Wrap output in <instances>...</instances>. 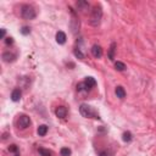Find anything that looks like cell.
<instances>
[{
    "instance_id": "cell-11",
    "label": "cell",
    "mask_w": 156,
    "mask_h": 156,
    "mask_svg": "<svg viewBox=\"0 0 156 156\" xmlns=\"http://www.w3.org/2000/svg\"><path fill=\"white\" fill-rule=\"evenodd\" d=\"M15 59H16V55L10 53V51H6L3 54V60L5 62H12V61H15Z\"/></svg>"
},
{
    "instance_id": "cell-20",
    "label": "cell",
    "mask_w": 156,
    "mask_h": 156,
    "mask_svg": "<svg viewBox=\"0 0 156 156\" xmlns=\"http://www.w3.org/2000/svg\"><path fill=\"white\" fill-rule=\"evenodd\" d=\"M122 139H123L124 141H131V140H132V134H131L129 132H124Z\"/></svg>"
},
{
    "instance_id": "cell-24",
    "label": "cell",
    "mask_w": 156,
    "mask_h": 156,
    "mask_svg": "<svg viewBox=\"0 0 156 156\" xmlns=\"http://www.w3.org/2000/svg\"><path fill=\"white\" fill-rule=\"evenodd\" d=\"M5 37V29H2V38Z\"/></svg>"
},
{
    "instance_id": "cell-6",
    "label": "cell",
    "mask_w": 156,
    "mask_h": 156,
    "mask_svg": "<svg viewBox=\"0 0 156 156\" xmlns=\"http://www.w3.org/2000/svg\"><path fill=\"white\" fill-rule=\"evenodd\" d=\"M67 114H68V111H67V109H66L65 106H59V107H56V110H55V115H56L59 118H65V117L67 116Z\"/></svg>"
},
{
    "instance_id": "cell-25",
    "label": "cell",
    "mask_w": 156,
    "mask_h": 156,
    "mask_svg": "<svg viewBox=\"0 0 156 156\" xmlns=\"http://www.w3.org/2000/svg\"><path fill=\"white\" fill-rule=\"evenodd\" d=\"M100 156H109V154H106V152H101V154H100Z\"/></svg>"
},
{
    "instance_id": "cell-4",
    "label": "cell",
    "mask_w": 156,
    "mask_h": 156,
    "mask_svg": "<svg viewBox=\"0 0 156 156\" xmlns=\"http://www.w3.org/2000/svg\"><path fill=\"white\" fill-rule=\"evenodd\" d=\"M31 118L27 115H20L16 120V126L19 129H27L31 126Z\"/></svg>"
},
{
    "instance_id": "cell-5",
    "label": "cell",
    "mask_w": 156,
    "mask_h": 156,
    "mask_svg": "<svg viewBox=\"0 0 156 156\" xmlns=\"http://www.w3.org/2000/svg\"><path fill=\"white\" fill-rule=\"evenodd\" d=\"M76 6H77V10H78V11H81V12H83V14H87V12L89 11V9H90L89 3L86 2V0H80V2H77Z\"/></svg>"
},
{
    "instance_id": "cell-23",
    "label": "cell",
    "mask_w": 156,
    "mask_h": 156,
    "mask_svg": "<svg viewBox=\"0 0 156 156\" xmlns=\"http://www.w3.org/2000/svg\"><path fill=\"white\" fill-rule=\"evenodd\" d=\"M12 43H14V39H12L11 37L6 38V44H8V45H10V44H12Z\"/></svg>"
},
{
    "instance_id": "cell-22",
    "label": "cell",
    "mask_w": 156,
    "mask_h": 156,
    "mask_svg": "<svg viewBox=\"0 0 156 156\" xmlns=\"http://www.w3.org/2000/svg\"><path fill=\"white\" fill-rule=\"evenodd\" d=\"M9 150H10L11 152H15V154H16V152H19V149H17V146H16V145H11V146L9 148Z\"/></svg>"
},
{
    "instance_id": "cell-19",
    "label": "cell",
    "mask_w": 156,
    "mask_h": 156,
    "mask_svg": "<svg viewBox=\"0 0 156 156\" xmlns=\"http://www.w3.org/2000/svg\"><path fill=\"white\" fill-rule=\"evenodd\" d=\"M61 156H71V149L68 148H62L61 151H60Z\"/></svg>"
},
{
    "instance_id": "cell-12",
    "label": "cell",
    "mask_w": 156,
    "mask_h": 156,
    "mask_svg": "<svg viewBox=\"0 0 156 156\" xmlns=\"http://www.w3.org/2000/svg\"><path fill=\"white\" fill-rule=\"evenodd\" d=\"M84 83L87 84V87H88L90 90H92V89H93V88L97 86V81L94 80L93 77H87L86 80H84Z\"/></svg>"
},
{
    "instance_id": "cell-16",
    "label": "cell",
    "mask_w": 156,
    "mask_h": 156,
    "mask_svg": "<svg viewBox=\"0 0 156 156\" xmlns=\"http://www.w3.org/2000/svg\"><path fill=\"white\" fill-rule=\"evenodd\" d=\"M115 68H116L117 71H124L127 67H126V65H124L123 62H121V61H116V62H115Z\"/></svg>"
},
{
    "instance_id": "cell-17",
    "label": "cell",
    "mask_w": 156,
    "mask_h": 156,
    "mask_svg": "<svg viewBox=\"0 0 156 156\" xmlns=\"http://www.w3.org/2000/svg\"><path fill=\"white\" fill-rule=\"evenodd\" d=\"M73 53H74L76 57H78V59H81V60H84V57H86V56H84V54H83V53L81 51V49H80V48H77V49H74V51H73Z\"/></svg>"
},
{
    "instance_id": "cell-14",
    "label": "cell",
    "mask_w": 156,
    "mask_h": 156,
    "mask_svg": "<svg viewBox=\"0 0 156 156\" xmlns=\"http://www.w3.org/2000/svg\"><path fill=\"white\" fill-rule=\"evenodd\" d=\"M37 133H38V135H39V137H44V135H46V133H48V126H45V124L39 126V127H38Z\"/></svg>"
},
{
    "instance_id": "cell-18",
    "label": "cell",
    "mask_w": 156,
    "mask_h": 156,
    "mask_svg": "<svg viewBox=\"0 0 156 156\" xmlns=\"http://www.w3.org/2000/svg\"><path fill=\"white\" fill-rule=\"evenodd\" d=\"M115 48H116V44L112 43L111 46H110V53H109V59L110 60H114L115 59Z\"/></svg>"
},
{
    "instance_id": "cell-2",
    "label": "cell",
    "mask_w": 156,
    "mask_h": 156,
    "mask_svg": "<svg viewBox=\"0 0 156 156\" xmlns=\"http://www.w3.org/2000/svg\"><path fill=\"white\" fill-rule=\"evenodd\" d=\"M80 112H81V115H82L83 117H86V118H95V120H99V118H100L99 114H98L92 106H89V105H87V104H82V105L80 106Z\"/></svg>"
},
{
    "instance_id": "cell-21",
    "label": "cell",
    "mask_w": 156,
    "mask_h": 156,
    "mask_svg": "<svg viewBox=\"0 0 156 156\" xmlns=\"http://www.w3.org/2000/svg\"><path fill=\"white\" fill-rule=\"evenodd\" d=\"M21 33H22V34H25V36H27V34H29V33H31V29H29L28 27H23V28L21 29Z\"/></svg>"
},
{
    "instance_id": "cell-13",
    "label": "cell",
    "mask_w": 156,
    "mask_h": 156,
    "mask_svg": "<svg viewBox=\"0 0 156 156\" xmlns=\"http://www.w3.org/2000/svg\"><path fill=\"white\" fill-rule=\"evenodd\" d=\"M115 93H116L117 98H120V99H124V98H126V90H124V88H123V87H121V86L116 87Z\"/></svg>"
},
{
    "instance_id": "cell-7",
    "label": "cell",
    "mask_w": 156,
    "mask_h": 156,
    "mask_svg": "<svg viewBox=\"0 0 156 156\" xmlns=\"http://www.w3.org/2000/svg\"><path fill=\"white\" fill-rule=\"evenodd\" d=\"M92 54H93V56L94 57H97V59H100L101 56H103V49H101V46L100 45H93L92 46Z\"/></svg>"
},
{
    "instance_id": "cell-9",
    "label": "cell",
    "mask_w": 156,
    "mask_h": 156,
    "mask_svg": "<svg viewBox=\"0 0 156 156\" xmlns=\"http://www.w3.org/2000/svg\"><path fill=\"white\" fill-rule=\"evenodd\" d=\"M21 97H22V92L20 88H16L12 90V93H11V100L12 101H19L21 99Z\"/></svg>"
},
{
    "instance_id": "cell-3",
    "label": "cell",
    "mask_w": 156,
    "mask_h": 156,
    "mask_svg": "<svg viewBox=\"0 0 156 156\" xmlns=\"http://www.w3.org/2000/svg\"><path fill=\"white\" fill-rule=\"evenodd\" d=\"M21 16L25 20H34L36 16H37V12H36V10H34L33 6H31V5H23L21 8Z\"/></svg>"
},
{
    "instance_id": "cell-10",
    "label": "cell",
    "mask_w": 156,
    "mask_h": 156,
    "mask_svg": "<svg viewBox=\"0 0 156 156\" xmlns=\"http://www.w3.org/2000/svg\"><path fill=\"white\" fill-rule=\"evenodd\" d=\"M66 39H67V37H66L65 32L59 31V32L56 33V42H57L59 44H65V43H66Z\"/></svg>"
},
{
    "instance_id": "cell-15",
    "label": "cell",
    "mask_w": 156,
    "mask_h": 156,
    "mask_svg": "<svg viewBox=\"0 0 156 156\" xmlns=\"http://www.w3.org/2000/svg\"><path fill=\"white\" fill-rule=\"evenodd\" d=\"M38 152H39L40 156H51V151L48 150V149H45V148H39L38 149Z\"/></svg>"
},
{
    "instance_id": "cell-8",
    "label": "cell",
    "mask_w": 156,
    "mask_h": 156,
    "mask_svg": "<svg viewBox=\"0 0 156 156\" xmlns=\"http://www.w3.org/2000/svg\"><path fill=\"white\" fill-rule=\"evenodd\" d=\"M71 28H72V32L76 34L78 31H80V21L77 20V17L73 15L72 16V20H71Z\"/></svg>"
},
{
    "instance_id": "cell-1",
    "label": "cell",
    "mask_w": 156,
    "mask_h": 156,
    "mask_svg": "<svg viewBox=\"0 0 156 156\" xmlns=\"http://www.w3.org/2000/svg\"><path fill=\"white\" fill-rule=\"evenodd\" d=\"M101 19H103V9L101 6L97 5L93 8L92 12H90V17H89V23L93 26V27H98L101 22Z\"/></svg>"
}]
</instances>
